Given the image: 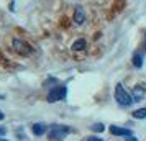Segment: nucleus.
Masks as SVG:
<instances>
[{
	"mask_svg": "<svg viewBox=\"0 0 146 141\" xmlns=\"http://www.w3.org/2000/svg\"><path fill=\"white\" fill-rule=\"evenodd\" d=\"M115 99H117V102L121 103V105H130V103L133 102V99L130 97V94H128L125 89H123V85H120V84L115 87Z\"/></svg>",
	"mask_w": 146,
	"mask_h": 141,
	"instance_id": "nucleus-1",
	"label": "nucleus"
},
{
	"mask_svg": "<svg viewBox=\"0 0 146 141\" xmlns=\"http://www.w3.org/2000/svg\"><path fill=\"white\" fill-rule=\"evenodd\" d=\"M69 133V128L67 126H62V125H58V126H53L51 133H49V140L53 141H61L64 140V136Z\"/></svg>",
	"mask_w": 146,
	"mask_h": 141,
	"instance_id": "nucleus-2",
	"label": "nucleus"
},
{
	"mask_svg": "<svg viewBox=\"0 0 146 141\" xmlns=\"http://www.w3.org/2000/svg\"><path fill=\"white\" fill-rule=\"evenodd\" d=\"M66 87H62V85H59V87H54L49 94H48V102H58V100H62L64 97H66Z\"/></svg>",
	"mask_w": 146,
	"mask_h": 141,
	"instance_id": "nucleus-3",
	"label": "nucleus"
},
{
	"mask_svg": "<svg viewBox=\"0 0 146 141\" xmlns=\"http://www.w3.org/2000/svg\"><path fill=\"white\" fill-rule=\"evenodd\" d=\"M13 48L18 51V53H21V54H30V53H31V46L27 44V43H23V41H20V40H15L13 41Z\"/></svg>",
	"mask_w": 146,
	"mask_h": 141,
	"instance_id": "nucleus-4",
	"label": "nucleus"
},
{
	"mask_svg": "<svg viewBox=\"0 0 146 141\" xmlns=\"http://www.w3.org/2000/svg\"><path fill=\"white\" fill-rule=\"evenodd\" d=\"M145 97H146V90L141 85H136L133 89V102H139V100H143Z\"/></svg>",
	"mask_w": 146,
	"mask_h": 141,
	"instance_id": "nucleus-5",
	"label": "nucleus"
},
{
	"mask_svg": "<svg viewBox=\"0 0 146 141\" xmlns=\"http://www.w3.org/2000/svg\"><path fill=\"white\" fill-rule=\"evenodd\" d=\"M110 133L112 134H118V136H131V131L126 128H120V126H110Z\"/></svg>",
	"mask_w": 146,
	"mask_h": 141,
	"instance_id": "nucleus-6",
	"label": "nucleus"
},
{
	"mask_svg": "<svg viewBox=\"0 0 146 141\" xmlns=\"http://www.w3.org/2000/svg\"><path fill=\"white\" fill-rule=\"evenodd\" d=\"M86 20V15H84V10L80 7H76V13H74V21L76 23H84Z\"/></svg>",
	"mask_w": 146,
	"mask_h": 141,
	"instance_id": "nucleus-7",
	"label": "nucleus"
},
{
	"mask_svg": "<svg viewBox=\"0 0 146 141\" xmlns=\"http://www.w3.org/2000/svg\"><path fill=\"white\" fill-rule=\"evenodd\" d=\"M46 131V126L43 125V123H36V125H33V133L35 134H43Z\"/></svg>",
	"mask_w": 146,
	"mask_h": 141,
	"instance_id": "nucleus-8",
	"label": "nucleus"
},
{
	"mask_svg": "<svg viewBox=\"0 0 146 141\" xmlns=\"http://www.w3.org/2000/svg\"><path fill=\"white\" fill-rule=\"evenodd\" d=\"M84 48H86V41H84V40H77V41L72 44V49H76V51L84 49Z\"/></svg>",
	"mask_w": 146,
	"mask_h": 141,
	"instance_id": "nucleus-9",
	"label": "nucleus"
},
{
	"mask_svg": "<svg viewBox=\"0 0 146 141\" xmlns=\"http://www.w3.org/2000/svg\"><path fill=\"white\" fill-rule=\"evenodd\" d=\"M133 117L135 118H146V108H139L136 112H133Z\"/></svg>",
	"mask_w": 146,
	"mask_h": 141,
	"instance_id": "nucleus-10",
	"label": "nucleus"
},
{
	"mask_svg": "<svg viewBox=\"0 0 146 141\" xmlns=\"http://www.w3.org/2000/svg\"><path fill=\"white\" fill-rule=\"evenodd\" d=\"M133 64L136 67H141L143 66V58L139 56V54H135V58H133Z\"/></svg>",
	"mask_w": 146,
	"mask_h": 141,
	"instance_id": "nucleus-11",
	"label": "nucleus"
},
{
	"mask_svg": "<svg viewBox=\"0 0 146 141\" xmlns=\"http://www.w3.org/2000/svg\"><path fill=\"white\" fill-rule=\"evenodd\" d=\"M92 130H95V131H104V125L102 123H95V125H92Z\"/></svg>",
	"mask_w": 146,
	"mask_h": 141,
	"instance_id": "nucleus-12",
	"label": "nucleus"
},
{
	"mask_svg": "<svg viewBox=\"0 0 146 141\" xmlns=\"http://www.w3.org/2000/svg\"><path fill=\"white\" fill-rule=\"evenodd\" d=\"M87 141H102V140H100V138H89Z\"/></svg>",
	"mask_w": 146,
	"mask_h": 141,
	"instance_id": "nucleus-13",
	"label": "nucleus"
},
{
	"mask_svg": "<svg viewBox=\"0 0 146 141\" xmlns=\"http://www.w3.org/2000/svg\"><path fill=\"white\" fill-rule=\"evenodd\" d=\"M0 134H5V128H0Z\"/></svg>",
	"mask_w": 146,
	"mask_h": 141,
	"instance_id": "nucleus-14",
	"label": "nucleus"
},
{
	"mask_svg": "<svg viewBox=\"0 0 146 141\" xmlns=\"http://www.w3.org/2000/svg\"><path fill=\"white\" fill-rule=\"evenodd\" d=\"M128 141H136V138H130V140H128Z\"/></svg>",
	"mask_w": 146,
	"mask_h": 141,
	"instance_id": "nucleus-15",
	"label": "nucleus"
},
{
	"mask_svg": "<svg viewBox=\"0 0 146 141\" xmlns=\"http://www.w3.org/2000/svg\"><path fill=\"white\" fill-rule=\"evenodd\" d=\"M2 118H3V113H2V112H0V120H2Z\"/></svg>",
	"mask_w": 146,
	"mask_h": 141,
	"instance_id": "nucleus-16",
	"label": "nucleus"
},
{
	"mask_svg": "<svg viewBox=\"0 0 146 141\" xmlns=\"http://www.w3.org/2000/svg\"><path fill=\"white\" fill-rule=\"evenodd\" d=\"M0 141H7V140H0Z\"/></svg>",
	"mask_w": 146,
	"mask_h": 141,
	"instance_id": "nucleus-17",
	"label": "nucleus"
}]
</instances>
